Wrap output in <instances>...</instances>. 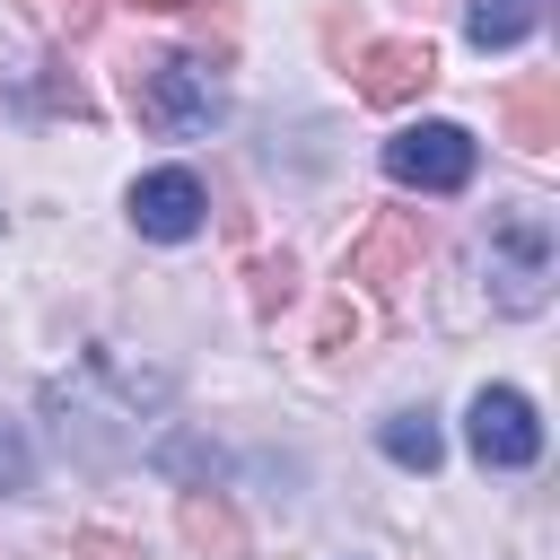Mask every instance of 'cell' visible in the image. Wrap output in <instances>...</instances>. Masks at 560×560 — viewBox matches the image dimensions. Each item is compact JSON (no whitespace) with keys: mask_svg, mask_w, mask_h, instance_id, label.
I'll list each match as a JSON object with an SVG mask.
<instances>
[{"mask_svg":"<svg viewBox=\"0 0 560 560\" xmlns=\"http://www.w3.org/2000/svg\"><path fill=\"white\" fill-rule=\"evenodd\" d=\"M254 306H262V315L289 306V262H262V271H254Z\"/></svg>","mask_w":560,"mask_h":560,"instance_id":"cell-13","label":"cell"},{"mask_svg":"<svg viewBox=\"0 0 560 560\" xmlns=\"http://www.w3.org/2000/svg\"><path fill=\"white\" fill-rule=\"evenodd\" d=\"M376 446H385L402 472H438V455H446V438H438V420H429V411H394V420L376 429Z\"/></svg>","mask_w":560,"mask_h":560,"instance_id":"cell-11","label":"cell"},{"mask_svg":"<svg viewBox=\"0 0 560 560\" xmlns=\"http://www.w3.org/2000/svg\"><path fill=\"white\" fill-rule=\"evenodd\" d=\"M420 254V219H376L368 236H359V254H350V280H368V289H394V271Z\"/></svg>","mask_w":560,"mask_h":560,"instance_id":"cell-8","label":"cell"},{"mask_svg":"<svg viewBox=\"0 0 560 560\" xmlns=\"http://www.w3.org/2000/svg\"><path fill=\"white\" fill-rule=\"evenodd\" d=\"M18 9H44V0H18Z\"/></svg>","mask_w":560,"mask_h":560,"instance_id":"cell-15","label":"cell"},{"mask_svg":"<svg viewBox=\"0 0 560 560\" xmlns=\"http://www.w3.org/2000/svg\"><path fill=\"white\" fill-rule=\"evenodd\" d=\"M542 26V0H464V44L472 52H508Z\"/></svg>","mask_w":560,"mask_h":560,"instance_id":"cell-9","label":"cell"},{"mask_svg":"<svg viewBox=\"0 0 560 560\" xmlns=\"http://www.w3.org/2000/svg\"><path fill=\"white\" fill-rule=\"evenodd\" d=\"M508 131H516L525 149H551V140H560V79H525V88L508 96Z\"/></svg>","mask_w":560,"mask_h":560,"instance_id":"cell-10","label":"cell"},{"mask_svg":"<svg viewBox=\"0 0 560 560\" xmlns=\"http://www.w3.org/2000/svg\"><path fill=\"white\" fill-rule=\"evenodd\" d=\"M481 271H490V306L508 315H542L551 306V280H560V245H551V219L542 210H499L481 228Z\"/></svg>","mask_w":560,"mask_h":560,"instance_id":"cell-3","label":"cell"},{"mask_svg":"<svg viewBox=\"0 0 560 560\" xmlns=\"http://www.w3.org/2000/svg\"><path fill=\"white\" fill-rule=\"evenodd\" d=\"M429 79H438V52H429L420 35H385V44L359 52V96H368V105H402V96H420Z\"/></svg>","mask_w":560,"mask_h":560,"instance_id":"cell-7","label":"cell"},{"mask_svg":"<svg viewBox=\"0 0 560 560\" xmlns=\"http://www.w3.org/2000/svg\"><path fill=\"white\" fill-rule=\"evenodd\" d=\"M385 175L411 192H464L472 184V131L464 122H402L385 140Z\"/></svg>","mask_w":560,"mask_h":560,"instance_id":"cell-4","label":"cell"},{"mask_svg":"<svg viewBox=\"0 0 560 560\" xmlns=\"http://www.w3.org/2000/svg\"><path fill=\"white\" fill-rule=\"evenodd\" d=\"M464 438H472V455H481L490 472H525V464L542 455V420H534V402H525L516 385H481V394L464 402Z\"/></svg>","mask_w":560,"mask_h":560,"instance_id":"cell-5","label":"cell"},{"mask_svg":"<svg viewBox=\"0 0 560 560\" xmlns=\"http://www.w3.org/2000/svg\"><path fill=\"white\" fill-rule=\"evenodd\" d=\"M166 394H175V376L166 368H140V359H122V350H88L70 376H52L44 385V411L61 420V438L79 429H140L149 411H166Z\"/></svg>","mask_w":560,"mask_h":560,"instance_id":"cell-1","label":"cell"},{"mask_svg":"<svg viewBox=\"0 0 560 560\" xmlns=\"http://www.w3.org/2000/svg\"><path fill=\"white\" fill-rule=\"evenodd\" d=\"M88 9H96V0H70V26H88Z\"/></svg>","mask_w":560,"mask_h":560,"instance_id":"cell-14","label":"cell"},{"mask_svg":"<svg viewBox=\"0 0 560 560\" xmlns=\"http://www.w3.org/2000/svg\"><path fill=\"white\" fill-rule=\"evenodd\" d=\"M201 219H210V192H201V175H192V166H158V175H140V184H131V228H140V236L184 245Z\"/></svg>","mask_w":560,"mask_h":560,"instance_id":"cell-6","label":"cell"},{"mask_svg":"<svg viewBox=\"0 0 560 560\" xmlns=\"http://www.w3.org/2000/svg\"><path fill=\"white\" fill-rule=\"evenodd\" d=\"M9 490H26V438L0 420V499H9Z\"/></svg>","mask_w":560,"mask_h":560,"instance_id":"cell-12","label":"cell"},{"mask_svg":"<svg viewBox=\"0 0 560 560\" xmlns=\"http://www.w3.org/2000/svg\"><path fill=\"white\" fill-rule=\"evenodd\" d=\"M131 105H140L149 131H166V140H201V131L228 122V79H219L201 52H149V61L131 70Z\"/></svg>","mask_w":560,"mask_h":560,"instance_id":"cell-2","label":"cell"}]
</instances>
